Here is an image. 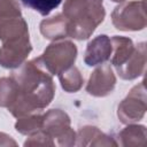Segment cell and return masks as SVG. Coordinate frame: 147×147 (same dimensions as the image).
Returning a JSON list of instances; mask_svg holds the SVG:
<instances>
[{
    "label": "cell",
    "instance_id": "44dd1931",
    "mask_svg": "<svg viewBox=\"0 0 147 147\" xmlns=\"http://www.w3.org/2000/svg\"><path fill=\"white\" fill-rule=\"evenodd\" d=\"M0 146H17V144L10 136L0 132Z\"/></svg>",
    "mask_w": 147,
    "mask_h": 147
},
{
    "label": "cell",
    "instance_id": "ac0fdd59",
    "mask_svg": "<svg viewBox=\"0 0 147 147\" xmlns=\"http://www.w3.org/2000/svg\"><path fill=\"white\" fill-rule=\"evenodd\" d=\"M41 125H42V114L33 113L30 115L18 117L17 122L15 123V129L21 134L29 136V134L40 130Z\"/></svg>",
    "mask_w": 147,
    "mask_h": 147
},
{
    "label": "cell",
    "instance_id": "52a82bcc",
    "mask_svg": "<svg viewBox=\"0 0 147 147\" xmlns=\"http://www.w3.org/2000/svg\"><path fill=\"white\" fill-rule=\"evenodd\" d=\"M147 109V96L145 80L131 88L129 94L121 101L117 108V116L124 124L139 122Z\"/></svg>",
    "mask_w": 147,
    "mask_h": 147
},
{
    "label": "cell",
    "instance_id": "8fae6325",
    "mask_svg": "<svg viewBox=\"0 0 147 147\" xmlns=\"http://www.w3.org/2000/svg\"><path fill=\"white\" fill-rule=\"evenodd\" d=\"M110 55H111L110 38L106 34H100L93 38L87 44L84 54V62L90 67H94L108 61L110 59Z\"/></svg>",
    "mask_w": 147,
    "mask_h": 147
},
{
    "label": "cell",
    "instance_id": "6da1fadb",
    "mask_svg": "<svg viewBox=\"0 0 147 147\" xmlns=\"http://www.w3.org/2000/svg\"><path fill=\"white\" fill-rule=\"evenodd\" d=\"M11 78L18 86L17 99L8 108L14 117L40 113L52 102L55 94L53 75L45 68L40 56L16 68Z\"/></svg>",
    "mask_w": 147,
    "mask_h": 147
},
{
    "label": "cell",
    "instance_id": "d6986e66",
    "mask_svg": "<svg viewBox=\"0 0 147 147\" xmlns=\"http://www.w3.org/2000/svg\"><path fill=\"white\" fill-rule=\"evenodd\" d=\"M23 5L38 11L42 16H47L53 9L57 8L62 0H21Z\"/></svg>",
    "mask_w": 147,
    "mask_h": 147
},
{
    "label": "cell",
    "instance_id": "30bf717a",
    "mask_svg": "<svg viewBox=\"0 0 147 147\" xmlns=\"http://www.w3.org/2000/svg\"><path fill=\"white\" fill-rule=\"evenodd\" d=\"M146 67V44L140 42L136 46L131 56L119 67H116V71L122 79L132 80L138 78L145 72Z\"/></svg>",
    "mask_w": 147,
    "mask_h": 147
},
{
    "label": "cell",
    "instance_id": "5b68a950",
    "mask_svg": "<svg viewBox=\"0 0 147 147\" xmlns=\"http://www.w3.org/2000/svg\"><path fill=\"white\" fill-rule=\"evenodd\" d=\"M77 57V47L70 40H54L49 44L40 59L45 68L52 75H59L74 65Z\"/></svg>",
    "mask_w": 147,
    "mask_h": 147
},
{
    "label": "cell",
    "instance_id": "9c48e42d",
    "mask_svg": "<svg viewBox=\"0 0 147 147\" xmlns=\"http://www.w3.org/2000/svg\"><path fill=\"white\" fill-rule=\"evenodd\" d=\"M32 46L29 39L2 44L0 47V65L7 69H16L25 62Z\"/></svg>",
    "mask_w": 147,
    "mask_h": 147
},
{
    "label": "cell",
    "instance_id": "7c38bea8",
    "mask_svg": "<svg viewBox=\"0 0 147 147\" xmlns=\"http://www.w3.org/2000/svg\"><path fill=\"white\" fill-rule=\"evenodd\" d=\"M77 146H113L116 147L118 144L109 136L103 133L96 126L86 125L79 129L76 133Z\"/></svg>",
    "mask_w": 147,
    "mask_h": 147
},
{
    "label": "cell",
    "instance_id": "3957f363",
    "mask_svg": "<svg viewBox=\"0 0 147 147\" xmlns=\"http://www.w3.org/2000/svg\"><path fill=\"white\" fill-rule=\"evenodd\" d=\"M29 29L17 0H0V40L2 44L29 39Z\"/></svg>",
    "mask_w": 147,
    "mask_h": 147
},
{
    "label": "cell",
    "instance_id": "8992f818",
    "mask_svg": "<svg viewBox=\"0 0 147 147\" xmlns=\"http://www.w3.org/2000/svg\"><path fill=\"white\" fill-rule=\"evenodd\" d=\"M44 130L59 146L76 145V132L70 126V117L67 113L60 109H51L42 115Z\"/></svg>",
    "mask_w": 147,
    "mask_h": 147
},
{
    "label": "cell",
    "instance_id": "4fadbf2b",
    "mask_svg": "<svg viewBox=\"0 0 147 147\" xmlns=\"http://www.w3.org/2000/svg\"><path fill=\"white\" fill-rule=\"evenodd\" d=\"M41 34L49 40H60L69 37V22L63 14L45 18L40 23Z\"/></svg>",
    "mask_w": 147,
    "mask_h": 147
},
{
    "label": "cell",
    "instance_id": "ba28073f",
    "mask_svg": "<svg viewBox=\"0 0 147 147\" xmlns=\"http://www.w3.org/2000/svg\"><path fill=\"white\" fill-rule=\"evenodd\" d=\"M115 85L116 77L111 65L101 63V65L95 68L91 74L86 85V92L98 98L106 96L114 91Z\"/></svg>",
    "mask_w": 147,
    "mask_h": 147
},
{
    "label": "cell",
    "instance_id": "9a60e30c",
    "mask_svg": "<svg viewBox=\"0 0 147 147\" xmlns=\"http://www.w3.org/2000/svg\"><path fill=\"white\" fill-rule=\"evenodd\" d=\"M119 145L123 147H145L147 144V133L144 125L129 124L119 134Z\"/></svg>",
    "mask_w": 147,
    "mask_h": 147
},
{
    "label": "cell",
    "instance_id": "7a4b0ae2",
    "mask_svg": "<svg viewBox=\"0 0 147 147\" xmlns=\"http://www.w3.org/2000/svg\"><path fill=\"white\" fill-rule=\"evenodd\" d=\"M103 0H64L62 14L69 22V37L85 40L106 16Z\"/></svg>",
    "mask_w": 147,
    "mask_h": 147
},
{
    "label": "cell",
    "instance_id": "7402d4cb",
    "mask_svg": "<svg viewBox=\"0 0 147 147\" xmlns=\"http://www.w3.org/2000/svg\"><path fill=\"white\" fill-rule=\"evenodd\" d=\"M111 1H114V2H124L125 0H111Z\"/></svg>",
    "mask_w": 147,
    "mask_h": 147
},
{
    "label": "cell",
    "instance_id": "2e32d148",
    "mask_svg": "<svg viewBox=\"0 0 147 147\" xmlns=\"http://www.w3.org/2000/svg\"><path fill=\"white\" fill-rule=\"evenodd\" d=\"M62 88L68 92V93H74L77 92L82 88L84 78L79 71V69L75 65H71L67 70L62 71L61 74L57 75Z\"/></svg>",
    "mask_w": 147,
    "mask_h": 147
},
{
    "label": "cell",
    "instance_id": "ffe728a7",
    "mask_svg": "<svg viewBox=\"0 0 147 147\" xmlns=\"http://www.w3.org/2000/svg\"><path fill=\"white\" fill-rule=\"evenodd\" d=\"M24 146H44V147H53L55 146L54 140L44 131L38 130L31 134H29L28 139L24 141Z\"/></svg>",
    "mask_w": 147,
    "mask_h": 147
},
{
    "label": "cell",
    "instance_id": "277c9868",
    "mask_svg": "<svg viewBox=\"0 0 147 147\" xmlns=\"http://www.w3.org/2000/svg\"><path fill=\"white\" fill-rule=\"evenodd\" d=\"M111 22L121 31H140L147 25L146 0L122 2L111 13Z\"/></svg>",
    "mask_w": 147,
    "mask_h": 147
},
{
    "label": "cell",
    "instance_id": "5bb4252c",
    "mask_svg": "<svg viewBox=\"0 0 147 147\" xmlns=\"http://www.w3.org/2000/svg\"><path fill=\"white\" fill-rule=\"evenodd\" d=\"M111 55H110V63L116 68L122 65L133 53L136 46L133 41L127 37L114 36L111 39Z\"/></svg>",
    "mask_w": 147,
    "mask_h": 147
},
{
    "label": "cell",
    "instance_id": "e0dca14e",
    "mask_svg": "<svg viewBox=\"0 0 147 147\" xmlns=\"http://www.w3.org/2000/svg\"><path fill=\"white\" fill-rule=\"evenodd\" d=\"M18 95V86L11 77L0 78V107L9 108Z\"/></svg>",
    "mask_w": 147,
    "mask_h": 147
}]
</instances>
